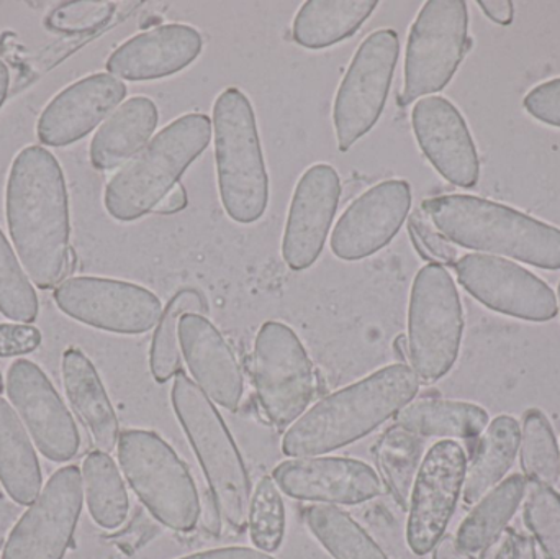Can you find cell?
<instances>
[{
	"instance_id": "cell-1",
	"label": "cell",
	"mask_w": 560,
	"mask_h": 559,
	"mask_svg": "<svg viewBox=\"0 0 560 559\" xmlns=\"http://www.w3.org/2000/svg\"><path fill=\"white\" fill-rule=\"evenodd\" d=\"M7 225L20 263L33 284H61L74 266L69 248V207L58 160L42 147L16 154L5 194Z\"/></svg>"
},
{
	"instance_id": "cell-2",
	"label": "cell",
	"mask_w": 560,
	"mask_h": 559,
	"mask_svg": "<svg viewBox=\"0 0 560 559\" xmlns=\"http://www.w3.org/2000/svg\"><path fill=\"white\" fill-rule=\"evenodd\" d=\"M420 391L407 364H390L306 410L283 436V455L313 458L351 445L397 416Z\"/></svg>"
},
{
	"instance_id": "cell-3",
	"label": "cell",
	"mask_w": 560,
	"mask_h": 559,
	"mask_svg": "<svg viewBox=\"0 0 560 559\" xmlns=\"http://www.w3.org/2000/svg\"><path fill=\"white\" fill-rule=\"evenodd\" d=\"M421 210L454 245L549 271L560 269V229L512 207L482 197L451 194L424 200Z\"/></svg>"
},
{
	"instance_id": "cell-4",
	"label": "cell",
	"mask_w": 560,
	"mask_h": 559,
	"mask_svg": "<svg viewBox=\"0 0 560 559\" xmlns=\"http://www.w3.org/2000/svg\"><path fill=\"white\" fill-rule=\"evenodd\" d=\"M212 140V120L187 114L164 127L107 184L105 209L118 222H133L156 209L187 167Z\"/></svg>"
},
{
	"instance_id": "cell-5",
	"label": "cell",
	"mask_w": 560,
	"mask_h": 559,
	"mask_svg": "<svg viewBox=\"0 0 560 559\" xmlns=\"http://www.w3.org/2000/svg\"><path fill=\"white\" fill-rule=\"evenodd\" d=\"M217 176L225 212L236 223L258 222L269 203V174L258 121L245 92L229 88L213 105Z\"/></svg>"
},
{
	"instance_id": "cell-6",
	"label": "cell",
	"mask_w": 560,
	"mask_h": 559,
	"mask_svg": "<svg viewBox=\"0 0 560 559\" xmlns=\"http://www.w3.org/2000/svg\"><path fill=\"white\" fill-rule=\"evenodd\" d=\"M174 412L199 458L220 517L242 531L248 524L252 485L242 455L212 400L186 374L171 391Z\"/></svg>"
},
{
	"instance_id": "cell-7",
	"label": "cell",
	"mask_w": 560,
	"mask_h": 559,
	"mask_svg": "<svg viewBox=\"0 0 560 559\" xmlns=\"http://www.w3.org/2000/svg\"><path fill=\"white\" fill-rule=\"evenodd\" d=\"M118 462L135 494L171 531L190 532L200 499L189 469L156 433L127 430L118 439Z\"/></svg>"
},
{
	"instance_id": "cell-8",
	"label": "cell",
	"mask_w": 560,
	"mask_h": 559,
	"mask_svg": "<svg viewBox=\"0 0 560 559\" xmlns=\"http://www.w3.org/2000/svg\"><path fill=\"white\" fill-rule=\"evenodd\" d=\"M464 334L456 282L444 266L418 271L408 305V361L418 380L436 383L453 370Z\"/></svg>"
},
{
	"instance_id": "cell-9",
	"label": "cell",
	"mask_w": 560,
	"mask_h": 559,
	"mask_svg": "<svg viewBox=\"0 0 560 559\" xmlns=\"http://www.w3.org/2000/svg\"><path fill=\"white\" fill-rule=\"evenodd\" d=\"M469 46V10L464 0H430L418 13L407 42L401 105L443 91Z\"/></svg>"
},
{
	"instance_id": "cell-10",
	"label": "cell",
	"mask_w": 560,
	"mask_h": 559,
	"mask_svg": "<svg viewBox=\"0 0 560 559\" xmlns=\"http://www.w3.org/2000/svg\"><path fill=\"white\" fill-rule=\"evenodd\" d=\"M253 380L266 417L276 429L292 427L315 396V371L292 328L266 322L253 351Z\"/></svg>"
},
{
	"instance_id": "cell-11",
	"label": "cell",
	"mask_w": 560,
	"mask_h": 559,
	"mask_svg": "<svg viewBox=\"0 0 560 559\" xmlns=\"http://www.w3.org/2000/svg\"><path fill=\"white\" fill-rule=\"evenodd\" d=\"M400 55V39L390 28L369 35L354 53L332 107L338 148L348 151L372 130L387 102Z\"/></svg>"
},
{
	"instance_id": "cell-12",
	"label": "cell",
	"mask_w": 560,
	"mask_h": 559,
	"mask_svg": "<svg viewBox=\"0 0 560 559\" xmlns=\"http://www.w3.org/2000/svg\"><path fill=\"white\" fill-rule=\"evenodd\" d=\"M59 311L89 327L120 335H141L160 322L156 294L133 282L107 278H71L56 288Z\"/></svg>"
},
{
	"instance_id": "cell-13",
	"label": "cell",
	"mask_w": 560,
	"mask_h": 559,
	"mask_svg": "<svg viewBox=\"0 0 560 559\" xmlns=\"http://www.w3.org/2000/svg\"><path fill=\"white\" fill-rule=\"evenodd\" d=\"M466 476V453L454 440L438 442L421 462L408 504L407 524L408 547L418 557L433 551L446 534Z\"/></svg>"
},
{
	"instance_id": "cell-14",
	"label": "cell",
	"mask_w": 560,
	"mask_h": 559,
	"mask_svg": "<svg viewBox=\"0 0 560 559\" xmlns=\"http://www.w3.org/2000/svg\"><path fill=\"white\" fill-rule=\"evenodd\" d=\"M459 284L490 311L528 322H549L559 312L555 291L510 259L470 253L456 263Z\"/></svg>"
},
{
	"instance_id": "cell-15",
	"label": "cell",
	"mask_w": 560,
	"mask_h": 559,
	"mask_svg": "<svg viewBox=\"0 0 560 559\" xmlns=\"http://www.w3.org/2000/svg\"><path fill=\"white\" fill-rule=\"evenodd\" d=\"M82 491L75 466L56 471L13 528L2 559H62L81 515Z\"/></svg>"
},
{
	"instance_id": "cell-16",
	"label": "cell",
	"mask_w": 560,
	"mask_h": 559,
	"mask_svg": "<svg viewBox=\"0 0 560 559\" xmlns=\"http://www.w3.org/2000/svg\"><path fill=\"white\" fill-rule=\"evenodd\" d=\"M5 384L13 409L43 456L56 463L74 458L81 443L78 427L42 368L16 360Z\"/></svg>"
},
{
	"instance_id": "cell-17",
	"label": "cell",
	"mask_w": 560,
	"mask_h": 559,
	"mask_svg": "<svg viewBox=\"0 0 560 559\" xmlns=\"http://www.w3.org/2000/svg\"><path fill=\"white\" fill-rule=\"evenodd\" d=\"M411 209V187L404 179L375 184L342 213L331 235V252L359 261L381 252L400 232Z\"/></svg>"
},
{
	"instance_id": "cell-18",
	"label": "cell",
	"mask_w": 560,
	"mask_h": 559,
	"mask_svg": "<svg viewBox=\"0 0 560 559\" xmlns=\"http://www.w3.org/2000/svg\"><path fill=\"white\" fill-rule=\"evenodd\" d=\"M339 197L341 180L329 164H313L300 177L282 240L283 259L293 271L308 269L322 255Z\"/></svg>"
},
{
	"instance_id": "cell-19",
	"label": "cell",
	"mask_w": 560,
	"mask_h": 559,
	"mask_svg": "<svg viewBox=\"0 0 560 559\" xmlns=\"http://www.w3.org/2000/svg\"><path fill=\"white\" fill-rule=\"evenodd\" d=\"M415 137L434 170L454 186L479 183L480 160L459 108L440 95L421 98L411 112Z\"/></svg>"
},
{
	"instance_id": "cell-20",
	"label": "cell",
	"mask_w": 560,
	"mask_h": 559,
	"mask_svg": "<svg viewBox=\"0 0 560 559\" xmlns=\"http://www.w3.org/2000/svg\"><path fill=\"white\" fill-rule=\"evenodd\" d=\"M280 491L299 501L326 505H358L384 491L377 473L349 458H300L275 469Z\"/></svg>"
},
{
	"instance_id": "cell-21",
	"label": "cell",
	"mask_w": 560,
	"mask_h": 559,
	"mask_svg": "<svg viewBox=\"0 0 560 559\" xmlns=\"http://www.w3.org/2000/svg\"><path fill=\"white\" fill-rule=\"evenodd\" d=\"M127 95V85L112 74L89 75L59 92L36 125L39 141L66 147L91 133Z\"/></svg>"
},
{
	"instance_id": "cell-22",
	"label": "cell",
	"mask_w": 560,
	"mask_h": 559,
	"mask_svg": "<svg viewBox=\"0 0 560 559\" xmlns=\"http://www.w3.org/2000/svg\"><path fill=\"white\" fill-rule=\"evenodd\" d=\"M199 30L184 23H170L140 33L112 53L107 69L127 81L170 78L192 65L202 53Z\"/></svg>"
},
{
	"instance_id": "cell-23",
	"label": "cell",
	"mask_w": 560,
	"mask_h": 559,
	"mask_svg": "<svg viewBox=\"0 0 560 559\" xmlns=\"http://www.w3.org/2000/svg\"><path fill=\"white\" fill-rule=\"evenodd\" d=\"M179 343L190 374L212 403L236 412L243 399V376L232 348L203 315L179 322Z\"/></svg>"
},
{
	"instance_id": "cell-24",
	"label": "cell",
	"mask_w": 560,
	"mask_h": 559,
	"mask_svg": "<svg viewBox=\"0 0 560 559\" xmlns=\"http://www.w3.org/2000/svg\"><path fill=\"white\" fill-rule=\"evenodd\" d=\"M61 371L72 409L88 429L95 449L108 455L118 445L120 432L114 407L94 364L78 348H68L62 354Z\"/></svg>"
},
{
	"instance_id": "cell-25",
	"label": "cell",
	"mask_w": 560,
	"mask_h": 559,
	"mask_svg": "<svg viewBox=\"0 0 560 559\" xmlns=\"http://www.w3.org/2000/svg\"><path fill=\"white\" fill-rule=\"evenodd\" d=\"M160 120L156 104L137 95L128 98L104 121L91 143L95 170L110 171L137 156L154 133Z\"/></svg>"
},
{
	"instance_id": "cell-26",
	"label": "cell",
	"mask_w": 560,
	"mask_h": 559,
	"mask_svg": "<svg viewBox=\"0 0 560 559\" xmlns=\"http://www.w3.org/2000/svg\"><path fill=\"white\" fill-rule=\"evenodd\" d=\"M377 5V0H308L293 20V39L303 48H328L351 38Z\"/></svg>"
},
{
	"instance_id": "cell-27",
	"label": "cell",
	"mask_w": 560,
	"mask_h": 559,
	"mask_svg": "<svg viewBox=\"0 0 560 559\" xmlns=\"http://www.w3.org/2000/svg\"><path fill=\"white\" fill-rule=\"evenodd\" d=\"M0 482L20 505H32L42 492V469L22 420L0 397Z\"/></svg>"
},
{
	"instance_id": "cell-28",
	"label": "cell",
	"mask_w": 560,
	"mask_h": 559,
	"mask_svg": "<svg viewBox=\"0 0 560 559\" xmlns=\"http://www.w3.org/2000/svg\"><path fill=\"white\" fill-rule=\"evenodd\" d=\"M397 427L417 436L476 439L489 427V414L476 404L423 399L410 403L395 416Z\"/></svg>"
},
{
	"instance_id": "cell-29",
	"label": "cell",
	"mask_w": 560,
	"mask_h": 559,
	"mask_svg": "<svg viewBox=\"0 0 560 559\" xmlns=\"http://www.w3.org/2000/svg\"><path fill=\"white\" fill-rule=\"evenodd\" d=\"M526 478L513 475L483 496L460 524L457 545L470 555L489 550L515 517L526 496Z\"/></svg>"
},
{
	"instance_id": "cell-30",
	"label": "cell",
	"mask_w": 560,
	"mask_h": 559,
	"mask_svg": "<svg viewBox=\"0 0 560 559\" xmlns=\"http://www.w3.org/2000/svg\"><path fill=\"white\" fill-rule=\"evenodd\" d=\"M520 442L522 429L513 417L500 416L489 423L464 482L463 494L467 505L477 504L502 482L515 463Z\"/></svg>"
},
{
	"instance_id": "cell-31",
	"label": "cell",
	"mask_w": 560,
	"mask_h": 559,
	"mask_svg": "<svg viewBox=\"0 0 560 559\" xmlns=\"http://www.w3.org/2000/svg\"><path fill=\"white\" fill-rule=\"evenodd\" d=\"M85 501L98 527L115 531L127 521L130 502L127 488L114 459L107 453L94 452L82 466Z\"/></svg>"
},
{
	"instance_id": "cell-32",
	"label": "cell",
	"mask_w": 560,
	"mask_h": 559,
	"mask_svg": "<svg viewBox=\"0 0 560 559\" xmlns=\"http://www.w3.org/2000/svg\"><path fill=\"white\" fill-rule=\"evenodd\" d=\"M306 524L335 559H388L368 532L336 505L306 509Z\"/></svg>"
},
{
	"instance_id": "cell-33",
	"label": "cell",
	"mask_w": 560,
	"mask_h": 559,
	"mask_svg": "<svg viewBox=\"0 0 560 559\" xmlns=\"http://www.w3.org/2000/svg\"><path fill=\"white\" fill-rule=\"evenodd\" d=\"M207 302L202 294L192 289L177 292L161 314L151 341V374L158 383H167L179 374L180 343L179 322L186 314H206Z\"/></svg>"
},
{
	"instance_id": "cell-34",
	"label": "cell",
	"mask_w": 560,
	"mask_h": 559,
	"mask_svg": "<svg viewBox=\"0 0 560 559\" xmlns=\"http://www.w3.org/2000/svg\"><path fill=\"white\" fill-rule=\"evenodd\" d=\"M421 440L400 427L388 430L377 445V465L388 489L400 505L408 508L415 478L420 469Z\"/></svg>"
},
{
	"instance_id": "cell-35",
	"label": "cell",
	"mask_w": 560,
	"mask_h": 559,
	"mask_svg": "<svg viewBox=\"0 0 560 559\" xmlns=\"http://www.w3.org/2000/svg\"><path fill=\"white\" fill-rule=\"evenodd\" d=\"M522 469L526 478L538 485L555 486L560 478V450L548 417L529 409L523 420Z\"/></svg>"
},
{
	"instance_id": "cell-36",
	"label": "cell",
	"mask_w": 560,
	"mask_h": 559,
	"mask_svg": "<svg viewBox=\"0 0 560 559\" xmlns=\"http://www.w3.org/2000/svg\"><path fill=\"white\" fill-rule=\"evenodd\" d=\"M248 525L252 541L259 551L279 550L285 535V508L278 485L268 476L256 485L249 501Z\"/></svg>"
},
{
	"instance_id": "cell-37",
	"label": "cell",
	"mask_w": 560,
	"mask_h": 559,
	"mask_svg": "<svg viewBox=\"0 0 560 559\" xmlns=\"http://www.w3.org/2000/svg\"><path fill=\"white\" fill-rule=\"evenodd\" d=\"M38 312L35 289L0 230V314L10 321L32 324L38 317Z\"/></svg>"
},
{
	"instance_id": "cell-38",
	"label": "cell",
	"mask_w": 560,
	"mask_h": 559,
	"mask_svg": "<svg viewBox=\"0 0 560 559\" xmlns=\"http://www.w3.org/2000/svg\"><path fill=\"white\" fill-rule=\"evenodd\" d=\"M526 527L548 559H560V494L551 486L532 482L526 489Z\"/></svg>"
},
{
	"instance_id": "cell-39",
	"label": "cell",
	"mask_w": 560,
	"mask_h": 559,
	"mask_svg": "<svg viewBox=\"0 0 560 559\" xmlns=\"http://www.w3.org/2000/svg\"><path fill=\"white\" fill-rule=\"evenodd\" d=\"M410 235L413 236L415 245L420 249L423 258L436 263V265H456L457 252L428 219L423 210H417L410 217Z\"/></svg>"
},
{
	"instance_id": "cell-40",
	"label": "cell",
	"mask_w": 560,
	"mask_h": 559,
	"mask_svg": "<svg viewBox=\"0 0 560 559\" xmlns=\"http://www.w3.org/2000/svg\"><path fill=\"white\" fill-rule=\"evenodd\" d=\"M115 5L110 2L71 3L66 10H58L52 15V26L71 32H89L98 30L112 19Z\"/></svg>"
},
{
	"instance_id": "cell-41",
	"label": "cell",
	"mask_w": 560,
	"mask_h": 559,
	"mask_svg": "<svg viewBox=\"0 0 560 559\" xmlns=\"http://www.w3.org/2000/svg\"><path fill=\"white\" fill-rule=\"evenodd\" d=\"M523 105L536 120L560 128V78L536 85L526 94Z\"/></svg>"
},
{
	"instance_id": "cell-42",
	"label": "cell",
	"mask_w": 560,
	"mask_h": 559,
	"mask_svg": "<svg viewBox=\"0 0 560 559\" xmlns=\"http://www.w3.org/2000/svg\"><path fill=\"white\" fill-rule=\"evenodd\" d=\"M42 345V331L26 324H0V358L33 353Z\"/></svg>"
},
{
	"instance_id": "cell-43",
	"label": "cell",
	"mask_w": 560,
	"mask_h": 559,
	"mask_svg": "<svg viewBox=\"0 0 560 559\" xmlns=\"http://www.w3.org/2000/svg\"><path fill=\"white\" fill-rule=\"evenodd\" d=\"M179 559H275L265 551L253 550L245 547L217 548V550L202 551Z\"/></svg>"
},
{
	"instance_id": "cell-44",
	"label": "cell",
	"mask_w": 560,
	"mask_h": 559,
	"mask_svg": "<svg viewBox=\"0 0 560 559\" xmlns=\"http://www.w3.org/2000/svg\"><path fill=\"white\" fill-rule=\"evenodd\" d=\"M479 5L497 25H512L515 9L510 0H480Z\"/></svg>"
},
{
	"instance_id": "cell-45",
	"label": "cell",
	"mask_w": 560,
	"mask_h": 559,
	"mask_svg": "<svg viewBox=\"0 0 560 559\" xmlns=\"http://www.w3.org/2000/svg\"><path fill=\"white\" fill-rule=\"evenodd\" d=\"M187 207V193L183 184L177 183L170 193L166 194L163 200L158 203L154 212L164 213V216H173V213L180 212Z\"/></svg>"
},
{
	"instance_id": "cell-46",
	"label": "cell",
	"mask_w": 560,
	"mask_h": 559,
	"mask_svg": "<svg viewBox=\"0 0 560 559\" xmlns=\"http://www.w3.org/2000/svg\"><path fill=\"white\" fill-rule=\"evenodd\" d=\"M433 559H476L457 545L456 538L444 535L433 550Z\"/></svg>"
},
{
	"instance_id": "cell-47",
	"label": "cell",
	"mask_w": 560,
	"mask_h": 559,
	"mask_svg": "<svg viewBox=\"0 0 560 559\" xmlns=\"http://www.w3.org/2000/svg\"><path fill=\"white\" fill-rule=\"evenodd\" d=\"M512 559H538L532 537L525 534H513Z\"/></svg>"
},
{
	"instance_id": "cell-48",
	"label": "cell",
	"mask_w": 560,
	"mask_h": 559,
	"mask_svg": "<svg viewBox=\"0 0 560 559\" xmlns=\"http://www.w3.org/2000/svg\"><path fill=\"white\" fill-rule=\"evenodd\" d=\"M394 353L401 364H405V361H408V341L407 337H404V335H400V337L395 340Z\"/></svg>"
},
{
	"instance_id": "cell-49",
	"label": "cell",
	"mask_w": 560,
	"mask_h": 559,
	"mask_svg": "<svg viewBox=\"0 0 560 559\" xmlns=\"http://www.w3.org/2000/svg\"><path fill=\"white\" fill-rule=\"evenodd\" d=\"M9 69L3 65V61H0V107H2L3 102H5L7 92H9Z\"/></svg>"
},
{
	"instance_id": "cell-50",
	"label": "cell",
	"mask_w": 560,
	"mask_h": 559,
	"mask_svg": "<svg viewBox=\"0 0 560 559\" xmlns=\"http://www.w3.org/2000/svg\"><path fill=\"white\" fill-rule=\"evenodd\" d=\"M513 555V534H509V537L503 541L502 547H500L499 554H497L495 559H512Z\"/></svg>"
},
{
	"instance_id": "cell-51",
	"label": "cell",
	"mask_w": 560,
	"mask_h": 559,
	"mask_svg": "<svg viewBox=\"0 0 560 559\" xmlns=\"http://www.w3.org/2000/svg\"><path fill=\"white\" fill-rule=\"evenodd\" d=\"M3 383H2V374H0V393H2Z\"/></svg>"
},
{
	"instance_id": "cell-52",
	"label": "cell",
	"mask_w": 560,
	"mask_h": 559,
	"mask_svg": "<svg viewBox=\"0 0 560 559\" xmlns=\"http://www.w3.org/2000/svg\"><path fill=\"white\" fill-rule=\"evenodd\" d=\"M558 294H559V308H560V282H559Z\"/></svg>"
}]
</instances>
